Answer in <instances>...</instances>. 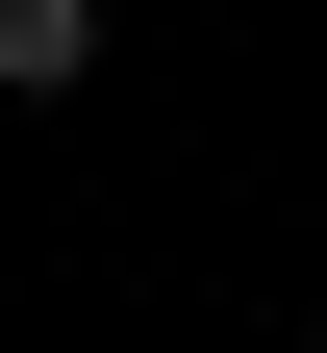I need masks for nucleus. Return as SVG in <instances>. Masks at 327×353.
<instances>
[{
    "label": "nucleus",
    "instance_id": "f257e3e1",
    "mask_svg": "<svg viewBox=\"0 0 327 353\" xmlns=\"http://www.w3.org/2000/svg\"><path fill=\"white\" fill-rule=\"evenodd\" d=\"M76 51H101V0H0V101H51Z\"/></svg>",
    "mask_w": 327,
    "mask_h": 353
}]
</instances>
